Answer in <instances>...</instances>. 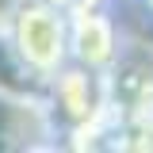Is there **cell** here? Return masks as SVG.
<instances>
[{"instance_id":"277c9868","label":"cell","mask_w":153,"mask_h":153,"mask_svg":"<svg viewBox=\"0 0 153 153\" xmlns=\"http://www.w3.org/2000/svg\"><path fill=\"white\" fill-rule=\"evenodd\" d=\"M42 138H57L46 103L0 96V149H42Z\"/></svg>"},{"instance_id":"8992f818","label":"cell","mask_w":153,"mask_h":153,"mask_svg":"<svg viewBox=\"0 0 153 153\" xmlns=\"http://www.w3.org/2000/svg\"><path fill=\"white\" fill-rule=\"evenodd\" d=\"M19 4H23V0H0V27L12 23V16L19 12Z\"/></svg>"},{"instance_id":"6da1fadb","label":"cell","mask_w":153,"mask_h":153,"mask_svg":"<svg viewBox=\"0 0 153 153\" xmlns=\"http://www.w3.org/2000/svg\"><path fill=\"white\" fill-rule=\"evenodd\" d=\"M8 35L16 42L19 57L38 76H50L69 61V16L42 0H23L8 23Z\"/></svg>"},{"instance_id":"52a82bcc","label":"cell","mask_w":153,"mask_h":153,"mask_svg":"<svg viewBox=\"0 0 153 153\" xmlns=\"http://www.w3.org/2000/svg\"><path fill=\"white\" fill-rule=\"evenodd\" d=\"M42 4H50V8H57V12H65V16H69V12L76 8V0H42Z\"/></svg>"},{"instance_id":"ba28073f","label":"cell","mask_w":153,"mask_h":153,"mask_svg":"<svg viewBox=\"0 0 153 153\" xmlns=\"http://www.w3.org/2000/svg\"><path fill=\"white\" fill-rule=\"evenodd\" d=\"M146 4H149V8H153V0H146Z\"/></svg>"},{"instance_id":"3957f363","label":"cell","mask_w":153,"mask_h":153,"mask_svg":"<svg viewBox=\"0 0 153 153\" xmlns=\"http://www.w3.org/2000/svg\"><path fill=\"white\" fill-rule=\"evenodd\" d=\"M123 50L119 42V27L107 16V8H80L69 12V61L107 73L115 65V57Z\"/></svg>"},{"instance_id":"5b68a950","label":"cell","mask_w":153,"mask_h":153,"mask_svg":"<svg viewBox=\"0 0 153 153\" xmlns=\"http://www.w3.org/2000/svg\"><path fill=\"white\" fill-rule=\"evenodd\" d=\"M0 96L46 103V76H38L35 69L19 57L8 27H0Z\"/></svg>"},{"instance_id":"7a4b0ae2","label":"cell","mask_w":153,"mask_h":153,"mask_svg":"<svg viewBox=\"0 0 153 153\" xmlns=\"http://www.w3.org/2000/svg\"><path fill=\"white\" fill-rule=\"evenodd\" d=\"M107 107V80L96 69H84L76 61H65L46 80V111L61 130H76Z\"/></svg>"}]
</instances>
